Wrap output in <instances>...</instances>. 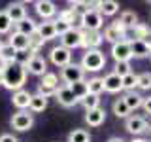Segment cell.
I'll list each match as a JSON object with an SVG mask.
<instances>
[{
    "label": "cell",
    "mask_w": 151,
    "mask_h": 142,
    "mask_svg": "<svg viewBox=\"0 0 151 142\" xmlns=\"http://www.w3.org/2000/svg\"><path fill=\"white\" fill-rule=\"evenodd\" d=\"M27 83V68L17 63L8 64L6 68L2 70V85L9 91H19L23 89V85Z\"/></svg>",
    "instance_id": "cell-1"
},
{
    "label": "cell",
    "mask_w": 151,
    "mask_h": 142,
    "mask_svg": "<svg viewBox=\"0 0 151 142\" xmlns=\"http://www.w3.org/2000/svg\"><path fill=\"white\" fill-rule=\"evenodd\" d=\"M106 64V57L100 49H89L81 57V68L85 72H98Z\"/></svg>",
    "instance_id": "cell-2"
},
{
    "label": "cell",
    "mask_w": 151,
    "mask_h": 142,
    "mask_svg": "<svg viewBox=\"0 0 151 142\" xmlns=\"http://www.w3.org/2000/svg\"><path fill=\"white\" fill-rule=\"evenodd\" d=\"M104 25V17L98 13V9H87L81 13V30H91V32H98Z\"/></svg>",
    "instance_id": "cell-3"
},
{
    "label": "cell",
    "mask_w": 151,
    "mask_h": 142,
    "mask_svg": "<svg viewBox=\"0 0 151 142\" xmlns=\"http://www.w3.org/2000/svg\"><path fill=\"white\" fill-rule=\"evenodd\" d=\"M83 78H85V70L81 68V64L70 63V64H66V66L60 68V80H63L66 85L83 82Z\"/></svg>",
    "instance_id": "cell-4"
},
{
    "label": "cell",
    "mask_w": 151,
    "mask_h": 142,
    "mask_svg": "<svg viewBox=\"0 0 151 142\" xmlns=\"http://www.w3.org/2000/svg\"><path fill=\"white\" fill-rule=\"evenodd\" d=\"M57 87H59V76L55 72H45L42 76V82L38 83V95H42V97H51V95H55Z\"/></svg>",
    "instance_id": "cell-5"
},
{
    "label": "cell",
    "mask_w": 151,
    "mask_h": 142,
    "mask_svg": "<svg viewBox=\"0 0 151 142\" xmlns=\"http://www.w3.org/2000/svg\"><path fill=\"white\" fill-rule=\"evenodd\" d=\"M12 127L15 131H21V133H25L28 129H32V125H34V116L32 114H28L27 110H19L17 114H13L12 116Z\"/></svg>",
    "instance_id": "cell-6"
},
{
    "label": "cell",
    "mask_w": 151,
    "mask_h": 142,
    "mask_svg": "<svg viewBox=\"0 0 151 142\" xmlns=\"http://www.w3.org/2000/svg\"><path fill=\"white\" fill-rule=\"evenodd\" d=\"M49 59H51V63L55 66L63 68V66L72 63V53H70V49H66L63 46H55L53 49L49 51Z\"/></svg>",
    "instance_id": "cell-7"
},
{
    "label": "cell",
    "mask_w": 151,
    "mask_h": 142,
    "mask_svg": "<svg viewBox=\"0 0 151 142\" xmlns=\"http://www.w3.org/2000/svg\"><path fill=\"white\" fill-rule=\"evenodd\" d=\"M125 34H127V28L123 27L119 21H115L113 25H110V27L104 28L102 38H104L106 42H111V46H113V44H117V42H121L123 38H125Z\"/></svg>",
    "instance_id": "cell-8"
},
{
    "label": "cell",
    "mask_w": 151,
    "mask_h": 142,
    "mask_svg": "<svg viewBox=\"0 0 151 142\" xmlns=\"http://www.w3.org/2000/svg\"><path fill=\"white\" fill-rule=\"evenodd\" d=\"M111 57L115 63H121V61H129L132 59V51H130V42L127 40H121L117 44L111 46Z\"/></svg>",
    "instance_id": "cell-9"
},
{
    "label": "cell",
    "mask_w": 151,
    "mask_h": 142,
    "mask_svg": "<svg viewBox=\"0 0 151 142\" xmlns=\"http://www.w3.org/2000/svg\"><path fill=\"white\" fill-rule=\"evenodd\" d=\"M60 38V46L66 49H76V47H81V30L79 28H70L68 32H64Z\"/></svg>",
    "instance_id": "cell-10"
},
{
    "label": "cell",
    "mask_w": 151,
    "mask_h": 142,
    "mask_svg": "<svg viewBox=\"0 0 151 142\" xmlns=\"http://www.w3.org/2000/svg\"><path fill=\"white\" fill-rule=\"evenodd\" d=\"M55 99H57V102H59L60 106H64V108H72V106H76V104H78V101H76L74 93L70 91L68 85H60V87H57Z\"/></svg>",
    "instance_id": "cell-11"
},
{
    "label": "cell",
    "mask_w": 151,
    "mask_h": 142,
    "mask_svg": "<svg viewBox=\"0 0 151 142\" xmlns=\"http://www.w3.org/2000/svg\"><path fill=\"white\" fill-rule=\"evenodd\" d=\"M104 42V38L100 32H91V30H81V47H85V51L89 49H98Z\"/></svg>",
    "instance_id": "cell-12"
},
{
    "label": "cell",
    "mask_w": 151,
    "mask_h": 142,
    "mask_svg": "<svg viewBox=\"0 0 151 142\" xmlns=\"http://www.w3.org/2000/svg\"><path fill=\"white\" fill-rule=\"evenodd\" d=\"M34 9H36V13L44 19V21H49V19L57 13V6L51 2V0H38V2L34 4Z\"/></svg>",
    "instance_id": "cell-13"
},
{
    "label": "cell",
    "mask_w": 151,
    "mask_h": 142,
    "mask_svg": "<svg viewBox=\"0 0 151 142\" xmlns=\"http://www.w3.org/2000/svg\"><path fill=\"white\" fill-rule=\"evenodd\" d=\"M27 74L30 72L32 76H44L47 72V63H45V59L44 57H40V55H34L30 61L27 63Z\"/></svg>",
    "instance_id": "cell-14"
},
{
    "label": "cell",
    "mask_w": 151,
    "mask_h": 142,
    "mask_svg": "<svg viewBox=\"0 0 151 142\" xmlns=\"http://www.w3.org/2000/svg\"><path fill=\"white\" fill-rule=\"evenodd\" d=\"M127 131L130 135H142L147 131V121L142 116H129L127 117Z\"/></svg>",
    "instance_id": "cell-15"
},
{
    "label": "cell",
    "mask_w": 151,
    "mask_h": 142,
    "mask_svg": "<svg viewBox=\"0 0 151 142\" xmlns=\"http://www.w3.org/2000/svg\"><path fill=\"white\" fill-rule=\"evenodd\" d=\"M6 13H8V17L12 19V23L15 25V23L23 21V19L27 17V8H25V4H23V2H12L6 8Z\"/></svg>",
    "instance_id": "cell-16"
},
{
    "label": "cell",
    "mask_w": 151,
    "mask_h": 142,
    "mask_svg": "<svg viewBox=\"0 0 151 142\" xmlns=\"http://www.w3.org/2000/svg\"><path fill=\"white\" fill-rule=\"evenodd\" d=\"M85 121H87L89 127H100L104 121H106V110L104 108H94V110H89L85 114Z\"/></svg>",
    "instance_id": "cell-17"
},
{
    "label": "cell",
    "mask_w": 151,
    "mask_h": 142,
    "mask_svg": "<svg viewBox=\"0 0 151 142\" xmlns=\"http://www.w3.org/2000/svg\"><path fill=\"white\" fill-rule=\"evenodd\" d=\"M102 83H104V91H108V93H119L121 89H123L121 78L117 74H113V72H110L108 76H104Z\"/></svg>",
    "instance_id": "cell-18"
},
{
    "label": "cell",
    "mask_w": 151,
    "mask_h": 142,
    "mask_svg": "<svg viewBox=\"0 0 151 142\" xmlns=\"http://www.w3.org/2000/svg\"><path fill=\"white\" fill-rule=\"evenodd\" d=\"M130 51H132V57H136V59H144V57H149L151 49H149V44L144 40H132L130 42Z\"/></svg>",
    "instance_id": "cell-19"
},
{
    "label": "cell",
    "mask_w": 151,
    "mask_h": 142,
    "mask_svg": "<svg viewBox=\"0 0 151 142\" xmlns=\"http://www.w3.org/2000/svg\"><path fill=\"white\" fill-rule=\"evenodd\" d=\"M96 6L102 17H111L119 12V2H115V0H102V2H96Z\"/></svg>",
    "instance_id": "cell-20"
},
{
    "label": "cell",
    "mask_w": 151,
    "mask_h": 142,
    "mask_svg": "<svg viewBox=\"0 0 151 142\" xmlns=\"http://www.w3.org/2000/svg\"><path fill=\"white\" fill-rule=\"evenodd\" d=\"M36 34L42 38L44 42L47 40H53L57 38V32H55V27H53V21H44L36 27Z\"/></svg>",
    "instance_id": "cell-21"
},
{
    "label": "cell",
    "mask_w": 151,
    "mask_h": 142,
    "mask_svg": "<svg viewBox=\"0 0 151 142\" xmlns=\"http://www.w3.org/2000/svg\"><path fill=\"white\" fill-rule=\"evenodd\" d=\"M30 97H32V95L28 93L27 89H19V91L13 93L12 102H13V106H15V108H19V110H27L28 102H30Z\"/></svg>",
    "instance_id": "cell-22"
},
{
    "label": "cell",
    "mask_w": 151,
    "mask_h": 142,
    "mask_svg": "<svg viewBox=\"0 0 151 142\" xmlns=\"http://www.w3.org/2000/svg\"><path fill=\"white\" fill-rule=\"evenodd\" d=\"M8 44L12 46L15 51L28 49V36L21 34V32H17V30H13V32H12V36H9V40H8Z\"/></svg>",
    "instance_id": "cell-23"
},
{
    "label": "cell",
    "mask_w": 151,
    "mask_h": 142,
    "mask_svg": "<svg viewBox=\"0 0 151 142\" xmlns=\"http://www.w3.org/2000/svg\"><path fill=\"white\" fill-rule=\"evenodd\" d=\"M15 30L17 32H21V34H25V36H32L36 32V21L34 19H30V17H25L23 21H19V23H15Z\"/></svg>",
    "instance_id": "cell-24"
},
{
    "label": "cell",
    "mask_w": 151,
    "mask_h": 142,
    "mask_svg": "<svg viewBox=\"0 0 151 142\" xmlns=\"http://www.w3.org/2000/svg\"><path fill=\"white\" fill-rule=\"evenodd\" d=\"M45 108H47V99L42 97V95H38V93L32 95V97H30V102H28V110L38 114V112H44Z\"/></svg>",
    "instance_id": "cell-25"
},
{
    "label": "cell",
    "mask_w": 151,
    "mask_h": 142,
    "mask_svg": "<svg viewBox=\"0 0 151 142\" xmlns=\"http://www.w3.org/2000/svg\"><path fill=\"white\" fill-rule=\"evenodd\" d=\"M68 87H70V91L74 93V97H76V101H78V102L81 101L83 97H87V95H89L87 82H85V80H83V82H78V83H72V85H68Z\"/></svg>",
    "instance_id": "cell-26"
},
{
    "label": "cell",
    "mask_w": 151,
    "mask_h": 142,
    "mask_svg": "<svg viewBox=\"0 0 151 142\" xmlns=\"http://www.w3.org/2000/svg\"><path fill=\"white\" fill-rule=\"evenodd\" d=\"M123 101H125L127 108L132 112V110H136V108L142 106V102H144V97H140L138 93H127L125 97H123Z\"/></svg>",
    "instance_id": "cell-27"
},
{
    "label": "cell",
    "mask_w": 151,
    "mask_h": 142,
    "mask_svg": "<svg viewBox=\"0 0 151 142\" xmlns=\"http://www.w3.org/2000/svg\"><path fill=\"white\" fill-rule=\"evenodd\" d=\"M68 142H91V135L85 129H74L68 135Z\"/></svg>",
    "instance_id": "cell-28"
},
{
    "label": "cell",
    "mask_w": 151,
    "mask_h": 142,
    "mask_svg": "<svg viewBox=\"0 0 151 142\" xmlns=\"http://www.w3.org/2000/svg\"><path fill=\"white\" fill-rule=\"evenodd\" d=\"M119 23H121V25L125 27V28H132V27L138 25V17H136V13H134V12H123V13H121Z\"/></svg>",
    "instance_id": "cell-29"
},
{
    "label": "cell",
    "mask_w": 151,
    "mask_h": 142,
    "mask_svg": "<svg viewBox=\"0 0 151 142\" xmlns=\"http://www.w3.org/2000/svg\"><path fill=\"white\" fill-rule=\"evenodd\" d=\"M79 102H81V104H83V108L89 112V110H94V108L100 106V97H98V95H91V93H89L87 97H83Z\"/></svg>",
    "instance_id": "cell-30"
},
{
    "label": "cell",
    "mask_w": 151,
    "mask_h": 142,
    "mask_svg": "<svg viewBox=\"0 0 151 142\" xmlns=\"http://www.w3.org/2000/svg\"><path fill=\"white\" fill-rule=\"evenodd\" d=\"M113 114H115L117 117H129L130 116V110L127 108V104H125V101L123 99H117L115 102H113Z\"/></svg>",
    "instance_id": "cell-31"
},
{
    "label": "cell",
    "mask_w": 151,
    "mask_h": 142,
    "mask_svg": "<svg viewBox=\"0 0 151 142\" xmlns=\"http://www.w3.org/2000/svg\"><path fill=\"white\" fill-rule=\"evenodd\" d=\"M87 89L91 95H98L100 97V93H104V83H102V78H93L87 82Z\"/></svg>",
    "instance_id": "cell-32"
},
{
    "label": "cell",
    "mask_w": 151,
    "mask_h": 142,
    "mask_svg": "<svg viewBox=\"0 0 151 142\" xmlns=\"http://www.w3.org/2000/svg\"><path fill=\"white\" fill-rule=\"evenodd\" d=\"M15 53L17 51L13 49L9 44H4L2 46V49H0V57H2L4 61H6L8 64H12V63H15Z\"/></svg>",
    "instance_id": "cell-33"
},
{
    "label": "cell",
    "mask_w": 151,
    "mask_h": 142,
    "mask_svg": "<svg viewBox=\"0 0 151 142\" xmlns=\"http://www.w3.org/2000/svg\"><path fill=\"white\" fill-rule=\"evenodd\" d=\"M121 83H123V89H129V91H132L134 87H138V76H136L134 72L127 74L121 78Z\"/></svg>",
    "instance_id": "cell-34"
},
{
    "label": "cell",
    "mask_w": 151,
    "mask_h": 142,
    "mask_svg": "<svg viewBox=\"0 0 151 142\" xmlns=\"http://www.w3.org/2000/svg\"><path fill=\"white\" fill-rule=\"evenodd\" d=\"M12 27H13V23H12V19L8 17L6 9H0V34L9 32V30H12Z\"/></svg>",
    "instance_id": "cell-35"
},
{
    "label": "cell",
    "mask_w": 151,
    "mask_h": 142,
    "mask_svg": "<svg viewBox=\"0 0 151 142\" xmlns=\"http://www.w3.org/2000/svg\"><path fill=\"white\" fill-rule=\"evenodd\" d=\"M44 44H45V42L42 40V38L38 36L36 32H34L32 36H28V49H30L32 53H36V55H38V51H40V47L44 46Z\"/></svg>",
    "instance_id": "cell-36"
},
{
    "label": "cell",
    "mask_w": 151,
    "mask_h": 142,
    "mask_svg": "<svg viewBox=\"0 0 151 142\" xmlns=\"http://www.w3.org/2000/svg\"><path fill=\"white\" fill-rule=\"evenodd\" d=\"M36 53H32L30 49H23V51H17L15 53V63L17 64H21V66H27V63L32 59Z\"/></svg>",
    "instance_id": "cell-37"
},
{
    "label": "cell",
    "mask_w": 151,
    "mask_h": 142,
    "mask_svg": "<svg viewBox=\"0 0 151 142\" xmlns=\"http://www.w3.org/2000/svg\"><path fill=\"white\" fill-rule=\"evenodd\" d=\"M130 63L129 61H121V63H115V66H113V74H117L119 78H123V76L130 74Z\"/></svg>",
    "instance_id": "cell-38"
},
{
    "label": "cell",
    "mask_w": 151,
    "mask_h": 142,
    "mask_svg": "<svg viewBox=\"0 0 151 142\" xmlns=\"http://www.w3.org/2000/svg\"><path fill=\"white\" fill-rule=\"evenodd\" d=\"M138 87L140 89H151V72L138 74Z\"/></svg>",
    "instance_id": "cell-39"
},
{
    "label": "cell",
    "mask_w": 151,
    "mask_h": 142,
    "mask_svg": "<svg viewBox=\"0 0 151 142\" xmlns=\"http://www.w3.org/2000/svg\"><path fill=\"white\" fill-rule=\"evenodd\" d=\"M53 27H55V32H57V36H63L64 32H68L70 27L68 23H64V21H60V19H57V21H53Z\"/></svg>",
    "instance_id": "cell-40"
},
{
    "label": "cell",
    "mask_w": 151,
    "mask_h": 142,
    "mask_svg": "<svg viewBox=\"0 0 151 142\" xmlns=\"http://www.w3.org/2000/svg\"><path fill=\"white\" fill-rule=\"evenodd\" d=\"M0 142H19L17 136H13L12 133H4V135H0Z\"/></svg>",
    "instance_id": "cell-41"
},
{
    "label": "cell",
    "mask_w": 151,
    "mask_h": 142,
    "mask_svg": "<svg viewBox=\"0 0 151 142\" xmlns=\"http://www.w3.org/2000/svg\"><path fill=\"white\" fill-rule=\"evenodd\" d=\"M142 106H144V110L151 116V97H145V99H144V102H142Z\"/></svg>",
    "instance_id": "cell-42"
},
{
    "label": "cell",
    "mask_w": 151,
    "mask_h": 142,
    "mask_svg": "<svg viewBox=\"0 0 151 142\" xmlns=\"http://www.w3.org/2000/svg\"><path fill=\"white\" fill-rule=\"evenodd\" d=\"M6 66H8V63H6V61L2 59V57H0V72H2V70L6 68Z\"/></svg>",
    "instance_id": "cell-43"
},
{
    "label": "cell",
    "mask_w": 151,
    "mask_h": 142,
    "mask_svg": "<svg viewBox=\"0 0 151 142\" xmlns=\"http://www.w3.org/2000/svg\"><path fill=\"white\" fill-rule=\"evenodd\" d=\"M108 142H125V140H123V138H119V136H113V138H110Z\"/></svg>",
    "instance_id": "cell-44"
},
{
    "label": "cell",
    "mask_w": 151,
    "mask_h": 142,
    "mask_svg": "<svg viewBox=\"0 0 151 142\" xmlns=\"http://www.w3.org/2000/svg\"><path fill=\"white\" fill-rule=\"evenodd\" d=\"M132 142H147V140H144V138H134Z\"/></svg>",
    "instance_id": "cell-45"
},
{
    "label": "cell",
    "mask_w": 151,
    "mask_h": 142,
    "mask_svg": "<svg viewBox=\"0 0 151 142\" xmlns=\"http://www.w3.org/2000/svg\"><path fill=\"white\" fill-rule=\"evenodd\" d=\"M0 85H2V72H0Z\"/></svg>",
    "instance_id": "cell-46"
},
{
    "label": "cell",
    "mask_w": 151,
    "mask_h": 142,
    "mask_svg": "<svg viewBox=\"0 0 151 142\" xmlns=\"http://www.w3.org/2000/svg\"><path fill=\"white\" fill-rule=\"evenodd\" d=\"M2 46H4V42H2V40H0V49H2Z\"/></svg>",
    "instance_id": "cell-47"
},
{
    "label": "cell",
    "mask_w": 151,
    "mask_h": 142,
    "mask_svg": "<svg viewBox=\"0 0 151 142\" xmlns=\"http://www.w3.org/2000/svg\"><path fill=\"white\" fill-rule=\"evenodd\" d=\"M149 49H151V40H149Z\"/></svg>",
    "instance_id": "cell-48"
}]
</instances>
